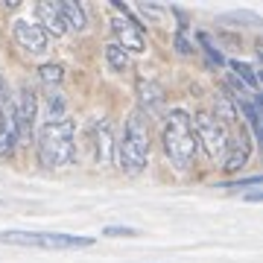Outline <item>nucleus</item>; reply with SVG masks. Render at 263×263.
Listing matches in <instances>:
<instances>
[{"label": "nucleus", "mask_w": 263, "mask_h": 263, "mask_svg": "<svg viewBox=\"0 0 263 263\" xmlns=\"http://www.w3.org/2000/svg\"><path fill=\"white\" fill-rule=\"evenodd\" d=\"M196 135H193V123H190V114L176 108L170 111L167 123H164V152H167L170 164L184 173V170L193 167V158H196Z\"/></svg>", "instance_id": "f257e3e1"}, {"label": "nucleus", "mask_w": 263, "mask_h": 263, "mask_svg": "<svg viewBox=\"0 0 263 263\" xmlns=\"http://www.w3.org/2000/svg\"><path fill=\"white\" fill-rule=\"evenodd\" d=\"M73 135L76 123L73 120H50L41 135H38V164L47 170L65 167L73 158Z\"/></svg>", "instance_id": "f03ea898"}, {"label": "nucleus", "mask_w": 263, "mask_h": 263, "mask_svg": "<svg viewBox=\"0 0 263 263\" xmlns=\"http://www.w3.org/2000/svg\"><path fill=\"white\" fill-rule=\"evenodd\" d=\"M117 158H120L123 170L129 176H138L146 167V158H149V129H146V117L141 111H135L129 117V123H126L123 141L117 146Z\"/></svg>", "instance_id": "7ed1b4c3"}, {"label": "nucleus", "mask_w": 263, "mask_h": 263, "mask_svg": "<svg viewBox=\"0 0 263 263\" xmlns=\"http://www.w3.org/2000/svg\"><path fill=\"white\" fill-rule=\"evenodd\" d=\"M0 243L35 246V249H53V252H70V249H88V246H94L97 237L59 234V231H0Z\"/></svg>", "instance_id": "20e7f679"}, {"label": "nucleus", "mask_w": 263, "mask_h": 263, "mask_svg": "<svg viewBox=\"0 0 263 263\" xmlns=\"http://www.w3.org/2000/svg\"><path fill=\"white\" fill-rule=\"evenodd\" d=\"M193 123V135H196V143H205V149L219 158V155H226V146H228V135H226V126L211 117V114H196V120Z\"/></svg>", "instance_id": "39448f33"}, {"label": "nucleus", "mask_w": 263, "mask_h": 263, "mask_svg": "<svg viewBox=\"0 0 263 263\" xmlns=\"http://www.w3.org/2000/svg\"><path fill=\"white\" fill-rule=\"evenodd\" d=\"M114 6H117V12H123V15H117L111 21V29H114V35H117V47L129 50V53H143L146 50V44H143V27L135 18H129V12H126L123 3H114Z\"/></svg>", "instance_id": "423d86ee"}, {"label": "nucleus", "mask_w": 263, "mask_h": 263, "mask_svg": "<svg viewBox=\"0 0 263 263\" xmlns=\"http://www.w3.org/2000/svg\"><path fill=\"white\" fill-rule=\"evenodd\" d=\"M12 38H15V44H18L24 53H29V56H41L44 50H47V32L38 27V24H32V21H15L12 24Z\"/></svg>", "instance_id": "0eeeda50"}, {"label": "nucleus", "mask_w": 263, "mask_h": 263, "mask_svg": "<svg viewBox=\"0 0 263 263\" xmlns=\"http://www.w3.org/2000/svg\"><path fill=\"white\" fill-rule=\"evenodd\" d=\"M15 123H18V138H32V129H35V114H38V105H35V91L24 85L18 91V100H15Z\"/></svg>", "instance_id": "6e6552de"}, {"label": "nucleus", "mask_w": 263, "mask_h": 263, "mask_svg": "<svg viewBox=\"0 0 263 263\" xmlns=\"http://www.w3.org/2000/svg\"><path fill=\"white\" fill-rule=\"evenodd\" d=\"M138 100H141V108L146 114H158L161 105H164V91H161L155 82H146V79H141L138 82ZM141 111V114H143Z\"/></svg>", "instance_id": "1a4fd4ad"}, {"label": "nucleus", "mask_w": 263, "mask_h": 263, "mask_svg": "<svg viewBox=\"0 0 263 263\" xmlns=\"http://www.w3.org/2000/svg\"><path fill=\"white\" fill-rule=\"evenodd\" d=\"M226 149H231V152L226 155L222 167L226 170H240L246 164V158H249V152H252V141H249L246 135H240V138H234V141H228Z\"/></svg>", "instance_id": "9d476101"}, {"label": "nucleus", "mask_w": 263, "mask_h": 263, "mask_svg": "<svg viewBox=\"0 0 263 263\" xmlns=\"http://www.w3.org/2000/svg\"><path fill=\"white\" fill-rule=\"evenodd\" d=\"M18 146V123H15V114H6V120H0V158H9Z\"/></svg>", "instance_id": "9b49d317"}, {"label": "nucleus", "mask_w": 263, "mask_h": 263, "mask_svg": "<svg viewBox=\"0 0 263 263\" xmlns=\"http://www.w3.org/2000/svg\"><path fill=\"white\" fill-rule=\"evenodd\" d=\"M59 9V18H62V24H65V29H85V9L79 6V3H73V0H62V3H56Z\"/></svg>", "instance_id": "f8f14e48"}, {"label": "nucleus", "mask_w": 263, "mask_h": 263, "mask_svg": "<svg viewBox=\"0 0 263 263\" xmlns=\"http://www.w3.org/2000/svg\"><path fill=\"white\" fill-rule=\"evenodd\" d=\"M35 12H38V18H41L38 27L44 29V32H53V35H62V32H65V24H62V18H59L56 3H38Z\"/></svg>", "instance_id": "ddd939ff"}, {"label": "nucleus", "mask_w": 263, "mask_h": 263, "mask_svg": "<svg viewBox=\"0 0 263 263\" xmlns=\"http://www.w3.org/2000/svg\"><path fill=\"white\" fill-rule=\"evenodd\" d=\"M231 70H234V79L243 85L249 94H257L260 79H257V70H254L252 65H246V62H231Z\"/></svg>", "instance_id": "4468645a"}, {"label": "nucleus", "mask_w": 263, "mask_h": 263, "mask_svg": "<svg viewBox=\"0 0 263 263\" xmlns=\"http://www.w3.org/2000/svg\"><path fill=\"white\" fill-rule=\"evenodd\" d=\"M97 135H100V143H97L100 164H108V161H111V126H108V123H100V126H97Z\"/></svg>", "instance_id": "2eb2a0df"}, {"label": "nucleus", "mask_w": 263, "mask_h": 263, "mask_svg": "<svg viewBox=\"0 0 263 263\" xmlns=\"http://www.w3.org/2000/svg\"><path fill=\"white\" fill-rule=\"evenodd\" d=\"M105 62L111 65V70L123 73V70L129 67V53H126V50H120L117 44H108V47H105Z\"/></svg>", "instance_id": "dca6fc26"}, {"label": "nucleus", "mask_w": 263, "mask_h": 263, "mask_svg": "<svg viewBox=\"0 0 263 263\" xmlns=\"http://www.w3.org/2000/svg\"><path fill=\"white\" fill-rule=\"evenodd\" d=\"M62 73H65L62 65H41V70H38L44 85H62Z\"/></svg>", "instance_id": "f3484780"}, {"label": "nucleus", "mask_w": 263, "mask_h": 263, "mask_svg": "<svg viewBox=\"0 0 263 263\" xmlns=\"http://www.w3.org/2000/svg\"><path fill=\"white\" fill-rule=\"evenodd\" d=\"M199 41H202V47L208 50V56L214 59L216 65H226V59H222V53H219V50H216L214 44H211V38H208V35H199Z\"/></svg>", "instance_id": "a211bd4d"}, {"label": "nucleus", "mask_w": 263, "mask_h": 263, "mask_svg": "<svg viewBox=\"0 0 263 263\" xmlns=\"http://www.w3.org/2000/svg\"><path fill=\"white\" fill-rule=\"evenodd\" d=\"M103 234L105 237H135L138 231H135V228H129V226H108Z\"/></svg>", "instance_id": "6ab92c4d"}, {"label": "nucleus", "mask_w": 263, "mask_h": 263, "mask_svg": "<svg viewBox=\"0 0 263 263\" xmlns=\"http://www.w3.org/2000/svg\"><path fill=\"white\" fill-rule=\"evenodd\" d=\"M260 176H249V179H237V181H226L222 187H257L260 184Z\"/></svg>", "instance_id": "aec40b11"}, {"label": "nucleus", "mask_w": 263, "mask_h": 263, "mask_svg": "<svg viewBox=\"0 0 263 263\" xmlns=\"http://www.w3.org/2000/svg\"><path fill=\"white\" fill-rule=\"evenodd\" d=\"M0 97H6V82H3V76H0Z\"/></svg>", "instance_id": "412c9836"}, {"label": "nucleus", "mask_w": 263, "mask_h": 263, "mask_svg": "<svg viewBox=\"0 0 263 263\" xmlns=\"http://www.w3.org/2000/svg\"><path fill=\"white\" fill-rule=\"evenodd\" d=\"M0 120H3V114H0Z\"/></svg>", "instance_id": "4be33fe9"}]
</instances>
